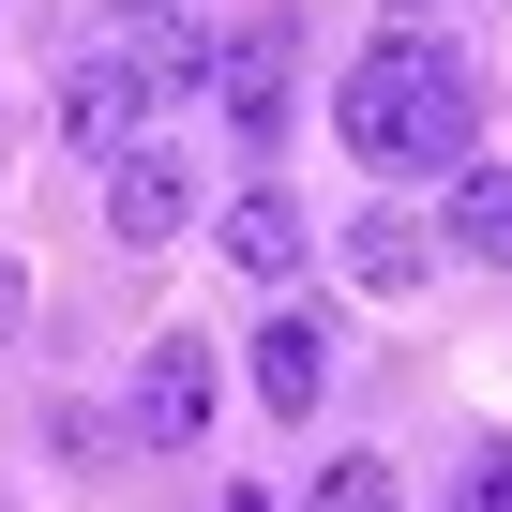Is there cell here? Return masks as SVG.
I'll return each instance as SVG.
<instances>
[{
    "mask_svg": "<svg viewBox=\"0 0 512 512\" xmlns=\"http://www.w3.org/2000/svg\"><path fill=\"white\" fill-rule=\"evenodd\" d=\"M437 256H482V272H512V166H452V211H437Z\"/></svg>",
    "mask_w": 512,
    "mask_h": 512,
    "instance_id": "obj_10",
    "label": "cell"
},
{
    "mask_svg": "<svg viewBox=\"0 0 512 512\" xmlns=\"http://www.w3.org/2000/svg\"><path fill=\"white\" fill-rule=\"evenodd\" d=\"M332 136L377 166V181H452L467 151H482V76L422 31V0H392V16H377V46H362V76L332 91Z\"/></svg>",
    "mask_w": 512,
    "mask_h": 512,
    "instance_id": "obj_1",
    "label": "cell"
},
{
    "mask_svg": "<svg viewBox=\"0 0 512 512\" xmlns=\"http://www.w3.org/2000/svg\"><path fill=\"white\" fill-rule=\"evenodd\" d=\"M211 241H226V272H256V287H287V272H302V241H317V211H302L287 181H241V196L211 211Z\"/></svg>",
    "mask_w": 512,
    "mask_h": 512,
    "instance_id": "obj_9",
    "label": "cell"
},
{
    "mask_svg": "<svg viewBox=\"0 0 512 512\" xmlns=\"http://www.w3.org/2000/svg\"><path fill=\"white\" fill-rule=\"evenodd\" d=\"M91 46H106V61H121V76L151 91V121L211 91V31L181 16V0H106V31H91Z\"/></svg>",
    "mask_w": 512,
    "mask_h": 512,
    "instance_id": "obj_4",
    "label": "cell"
},
{
    "mask_svg": "<svg viewBox=\"0 0 512 512\" xmlns=\"http://www.w3.org/2000/svg\"><path fill=\"white\" fill-rule=\"evenodd\" d=\"M332 256H347V287H362V302H422V272H437V226L377 196V211H347V226H332Z\"/></svg>",
    "mask_w": 512,
    "mask_h": 512,
    "instance_id": "obj_7",
    "label": "cell"
},
{
    "mask_svg": "<svg viewBox=\"0 0 512 512\" xmlns=\"http://www.w3.org/2000/svg\"><path fill=\"white\" fill-rule=\"evenodd\" d=\"M16 317H31V272H16V256H0V332H16Z\"/></svg>",
    "mask_w": 512,
    "mask_h": 512,
    "instance_id": "obj_13",
    "label": "cell"
},
{
    "mask_svg": "<svg viewBox=\"0 0 512 512\" xmlns=\"http://www.w3.org/2000/svg\"><path fill=\"white\" fill-rule=\"evenodd\" d=\"M211 407H226L211 332H151V347H136V392H121V437H136V452H196Z\"/></svg>",
    "mask_w": 512,
    "mask_h": 512,
    "instance_id": "obj_2",
    "label": "cell"
},
{
    "mask_svg": "<svg viewBox=\"0 0 512 512\" xmlns=\"http://www.w3.org/2000/svg\"><path fill=\"white\" fill-rule=\"evenodd\" d=\"M226 512H272V497H256V482H241V497H226Z\"/></svg>",
    "mask_w": 512,
    "mask_h": 512,
    "instance_id": "obj_14",
    "label": "cell"
},
{
    "mask_svg": "<svg viewBox=\"0 0 512 512\" xmlns=\"http://www.w3.org/2000/svg\"><path fill=\"white\" fill-rule=\"evenodd\" d=\"M211 106H226V136H241V151H272V136L302 121V31H287V16L226 31V46H211Z\"/></svg>",
    "mask_w": 512,
    "mask_h": 512,
    "instance_id": "obj_3",
    "label": "cell"
},
{
    "mask_svg": "<svg viewBox=\"0 0 512 512\" xmlns=\"http://www.w3.org/2000/svg\"><path fill=\"white\" fill-rule=\"evenodd\" d=\"M302 512H407V482H392V452H332L302 482Z\"/></svg>",
    "mask_w": 512,
    "mask_h": 512,
    "instance_id": "obj_11",
    "label": "cell"
},
{
    "mask_svg": "<svg viewBox=\"0 0 512 512\" xmlns=\"http://www.w3.org/2000/svg\"><path fill=\"white\" fill-rule=\"evenodd\" d=\"M46 121H61V151H91V166H106V151H136V136H151V91H136V76L91 46V61L46 91Z\"/></svg>",
    "mask_w": 512,
    "mask_h": 512,
    "instance_id": "obj_8",
    "label": "cell"
},
{
    "mask_svg": "<svg viewBox=\"0 0 512 512\" xmlns=\"http://www.w3.org/2000/svg\"><path fill=\"white\" fill-rule=\"evenodd\" d=\"M181 226H196V166H181L166 136L106 151V241H121V256H166Z\"/></svg>",
    "mask_w": 512,
    "mask_h": 512,
    "instance_id": "obj_6",
    "label": "cell"
},
{
    "mask_svg": "<svg viewBox=\"0 0 512 512\" xmlns=\"http://www.w3.org/2000/svg\"><path fill=\"white\" fill-rule=\"evenodd\" d=\"M452 512H512V437H482V452L452 467Z\"/></svg>",
    "mask_w": 512,
    "mask_h": 512,
    "instance_id": "obj_12",
    "label": "cell"
},
{
    "mask_svg": "<svg viewBox=\"0 0 512 512\" xmlns=\"http://www.w3.org/2000/svg\"><path fill=\"white\" fill-rule=\"evenodd\" d=\"M241 377H256V407H272V422H317L332 377H347V347H332L317 302H272V317H256V347H241Z\"/></svg>",
    "mask_w": 512,
    "mask_h": 512,
    "instance_id": "obj_5",
    "label": "cell"
}]
</instances>
